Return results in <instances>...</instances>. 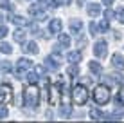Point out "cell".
<instances>
[{"label": "cell", "instance_id": "cell-1", "mask_svg": "<svg viewBox=\"0 0 124 123\" xmlns=\"http://www.w3.org/2000/svg\"><path fill=\"white\" fill-rule=\"evenodd\" d=\"M23 103L29 109H36L40 103V89L36 83H29V87L23 89Z\"/></svg>", "mask_w": 124, "mask_h": 123}, {"label": "cell", "instance_id": "cell-2", "mask_svg": "<svg viewBox=\"0 0 124 123\" xmlns=\"http://www.w3.org/2000/svg\"><path fill=\"white\" fill-rule=\"evenodd\" d=\"M72 101L76 105H79V107L88 101V89L85 83H76L72 87Z\"/></svg>", "mask_w": 124, "mask_h": 123}, {"label": "cell", "instance_id": "cell-3", "mask_svg": "<svg viewBox=\"0 0 124 123\" xmlns=\"http://www.w3.org/2000/svg\"><path fill=\"white\" fill-rule=\"evenodd\" d=\"M110 96H112L110 87L104 85V83H101V85H97L95 89H93L92 98H93V101H95L97 105H106V103L110 101Z\"/></svg>", "mask_w": 124, "mask_h": 123}, {"label": "cell", "instance_id": "cell-4", "mask_svg": "<svg viewBox=\"0 0 124 123\" xmlns=\"http://www.w3.org/2000/svg\"><path fill=\"white\" fill-rule=\"evenodd\" d=\"M32 67V60L29 58H20L16 62V69H15V76L16 78H25L27 76V71Z\"/></svg>", "mask_w": 124, "mask_h": 123}, {"label": "cell", "instance_id": "cell-5", "mask_svg": "<svg viewBox=\"0 0 124 123\" xmlns=\"http://www.w3.org/2000/svg\"><path fill=\"white\" fill-rule=\"evenodd\" d=\"M13 100V85L2 83L0 85V105H6Z\"/></svg>", "mask_w": 124, "mask_h": 123}, {"label": "cell", "instance_id": "cell-6", "mask_svg": "<svg viewBox=\"0 0 124 123\" xmlns=\"http://www.w3.org/2000/svg\"><path fill=\"white\" fill-rule=\"evenodd\" d=\"M45 65L49 67V69H52V71H58L59 67H61V56L58 54V51H56V54H49V56L45 58Z\"/></svg>", "mask_w": 124, "mask_h": 123}, {"label": "cell", "instance_id": "cell-7", "mask_svg": "<svg viewBox=\"0 0 124 123\" xmlns=\"http://www.w3.org/2000/svg\"><path fill=\"white\" fill-rule=\"evenodd\" d=\"M106 53H108V44H106L104 40H99L93 45V54H95L97 58H104Z\"/></svg>", "mask_w": 124, "mask_h": 123}, {"label": "cell", "instance_id": "cell-8", "mask_svg": "<svg viewBox=\"0 0 124 123\" xmlns=\"http://www.w3.org/2000/svg\"><path fill=\"white\" fill-rule=\"evenodd\" d=\"M29 15H31L34 20H45L47 18V15H45V11H43L41 6H31L29 7Z\"/></svg>", "mask_w": 124, "mask_h": 123}, {"label": "cell", "instance_id": "cell-9", "mask_svg": "<svg viewBox=\"0 0 124 123\" xmlns=\"http://www.w3.org/2000/svg\"><path fill=\"white\" fill-rule=\"evenodd\" d=\"M112 67H115L117 71H122L124 69V56L121 53H115L112 56Z\"/></svg>", "mask_w": 124, "mask_h": 123}, {"label": "cell", "instance_id": "cell-10", "mask_svg": "<svg viewBox=\"0 0 124 123\" xmlns=\"http://www.w3.org/2000/svg\"><path fill=\"white\" fill-rule=\"evenodd\" d=\"M61 27H63L61 20L54 18V20H50V24H49V33H52V35H59V33H61Z\"/></svg>", "mask_w": 124, "mask_h": 123}, {"label": "cell", "instance_id": "cell-11", "mask_svg": "<svg viewBox=\"0 0 124 123\" xmlns=\"http://www.w3.org/2000/svg\"><path fill=\"white\" fill-rule=\"evenodd\" d=\"M25 38H27L25 29H16V31H13V40H15L16 44H23Z\"/></svg>", "mask_w": 124, "mask_h": 123}, {"label": "cell", "instance_id": "cell-12", "mask_svg": "<svg viewBox=\"0 0 124 123\" xmlns=\"http://www.w3.org/2000/svg\"><path fill=\"white\" fill-rule=\"evenodd\" d=\"M67 60H68V63H79L83 60V54H81L79 51H70V53L67 54Z\"/></svg>", "mask_w": 124, "mask_h": 123}, {"label": "cell", "instance_id": "cell-13", "mask_svg": "<svg viewBox=\"0 0 124 123\" xmlns=\"http://www.w3.org/2000/svg\"><path fill=\"white\" fill-rule=\"evenodd\" d=\"M68 25H70V33H72V35H78L81 29H83V22H81V20H78V18H72Z\"/></svg>", "mask_w": 124, "mask_h": 123}, {"label": "cell", "instance_id": "cell-14", "mask_svg": "<svg viewBox=\"0 0 124 123\" xmlns=\"http://www.w3.org/2000/svg\"><path fill=\"white\" fill-rule=\"evenodd\" d=\"M101 11H102V9H101L99 4H88V6H86V13H88L90 16H93V18H95V16H99Z\"/></svg>", "mask_w": 124, "mask_h": 123}, {"label": "cell", "instance_id": "cell-15", "mask_svg": "<svg viewBox=\"0 0 124 123\" xmlns=\"http://www.w3.org/2000/svg\"><path fill=\"white\" fill-rule=\"evenodd\" d=\"M23 51H25V53H29V54H38V53H40V49H38V44H36L34 40L27 42V44L23 45Z\"/></svg>", "mask_w": 124, "mask_h": 123}, {"label": "cell", "instance_id": "cell-16", "mask_svg": "<svg viewBox=\"0 0 124 123\" xmlns=\"http://www.w3.org/2000/svg\"><path fill=\"white\" fill-rule=\"evenodd\" d=\"M9 20H11L13 24L20 25V27H22V25H25V24H27V20H25L23 16H20V15H15V13H11V15H9Z\"/></svg>", "mask_w": 124, "mask_h": 123}, {"label": "cell", "instance_id": "cell-17", "mask_svg": "<svg viewBox=\"0 0 124 123\" xmlns=\"http://www.w3.org/2000/svg\"><path fill=\"white\" fill-rule=\"evenodd\" d=\"M58 42H59V47H70V36H68V35H63V33H59Z\"/></svg>", "mask_w": 124, "mask_h": 123}, {"label": "cell", "instance_id": "cell-18", "mask_svg": "<svg viewBox=\"0 0 124 123\" xmlns=\"http://www.w3.org/2000/svg\"><path fill=\"white\" fill-rule=\"evenodd\" d=\"M70 114H72V107L68 103H63L61 107H59V116L61 118H68Z\"/></svg>", "mask_w": 124, "mask_h": 123}, {"label": "cell", "instance_id": "cell-19", "mask_svg": "<svg viewBox=\"0 0 124 123\" xmlns=\"http://www.w3.org/2000/svg\"><path fill=\"white\" fill-rule=\"evenodd\" d=\"M67 74L70 76V78H76V76H79V67H78V63H70V67L67 69Z\"/></svg>", "mask_w": 124, "mask_h": 123}, {"label": "cell", "instance_id": "cell-20", "mask_svg": "<svg viewBox=\"0 0 124 123\" xmlns=\"http://www.w3.org/2000/svg\"><path fill=\"white\" fill-rule=\"evenodd\" d=\"M88 67H90V71H92L93 74H101V71H102V69H101V63L95 62V60H92L90 63H88Z\"/></svg>", "mask_w": 124, "mask_h": 123}, {"label": "cell", "instance_id": "cell-21", "mask_svg": "<svg viewBox=\"0 0 124 123\" xmlns=\"http://www.w3.org/2000/svg\"><path fill=\"white\" fill-rule=\"evenodd\" d=\"M0 53H4V54L13 53V45L7 44V42H0Z\"/></svg>", "mask_w": 124, "mask_h": 123}, {"label": "cell", "instance_id": "cell-22", "mask_svg": "<svg viewBox=\"0 0 124 123\" xmlns=\"http://www.w3.org/2000/svg\"><path fill=\"white\" fill-rule=\"evenodd\" d=\"M97 29H99V33H108V31H110L108 20H102V22H99V24H97Z\"/></svg>", "mask_w": 124, "mask_h": 123}, {"label": "cell", "instance_id": "cell-23", "mask_svg": "<svg viewBox=\"0 0 124 123\" xmlns=\"http://www.w3.org/2000/svg\"><path fill=\"white\" fill-rule=\"evenodd\" d=\"M90 116H92V120H102V118H104V114H102V111H99V109H92V111H90Z\"/></svg>", "mask_w": 124, "mask_h": 123}, {"label": "cell", "instance_id": "cell-24", "mask_svg": "<svg viewBox=\"0 0 124 123\" xmlns=\"http://www.w3.org/2000/svg\"><path fill=\"white\" fill-rule=\"evenodd\" d=\"M38 73H27V76H25V80H27V83H38Z\"/></svg>", "mask_w": 124, "mask_h": 123}, {"label": "cell", "instance_id": "cell-25", "mask_svg": "<svg viewBox=\"0 0 124 123\" xmlns=\"http://www.w3.org/2000/svg\"><path fill=\"white\" fill-rule=\"evenodd\" d=\"M70 4H72V0H52V2H50V6L59 7V6H70Z\"/></svg>", "mask_w": 124, "mask_h": 123}, {"label": "cell", "instance_id": "cell-26", "mask_svg": "<svg viewBox=\"0 0 124 123\" xmlns=\"http://www.w3.org/2000/svg\"><path fill=\"white\" fill-rule=\"evenodd\" d=\"M115 18L119 20V24H124V7H117V13H115Z\"/></svg>", "mask_w": 124, "mask_h": 123}, {"label": "cell", "instance_id": "cell-27", "mask_svg": "<svg viewBox=\"0 0 124 123\" xmlns=\"http://www.w3.org/2000/svg\"><path fill=\"white\" fill-rule=\"evenodd\" d=\"M11 67H13L11 62H0V71H2V73H9Z\"/></svg>", "mask_w": 124, "mask_h": 123}, {"label": "cell", "instance_id": "cell-28", "mask_svg": "<svg viewBox=\"0 0 124 123\" xmlns=\"http://www.w3.org/2000/svg\"><path fill=\"white\" fill-rule=\"evenodd\" d=\"M88 27H90V35L95 36L97 31H99V29H97V22H90V24H88Z\"/></svg>", "mask_w": 124, "mask_h": 123}, {"label": "cell", "instance_id": "cell-29", "mask_svg": "<svg viewBox=\"0 0 124 123\" xmlns=\"http://www.w3.org/2000/svg\"><path fill=\"white\" fill-rule=\"evenodd\" d=\"M117 101L124 105V85L121 87V91H119V94H117Z\"/></svg>", "mask_w": 124, "mask_h": 123}, {"label": "cell", "instance_id": "cell-30", "mask_svg": "<svg viewBox=\"0 0 124 123\" xmlns=\"http://www.w3.org/2000/svg\"><path fill=\"white\" fill-rule=\"evenodd\" d=\"M7 33H9V29H7L6 25H0V38H6Z\"/></svg>", "mask_w": 124, "mask_h": 123}, {"label": "cell", "instance_id": "cell-31", "mask_svg": "<svg viewBox=\"0 0 124 123\" xmlns=\"http://www.w3.org/2000/svg\"><path fill=\"white\" fill-rule=\"evenodd\" d=\"M9 116V111H7L6 107H0V120H4V118Z\"/></svg>", "mask_w": 124, "mask_h": 123}, {"label": "cell", "instance_id": "cell-32", "mask_svg": "<svg viewBox=\"0 0 124 123\" xmlns=\"http://www.w3.org/2000/svg\"><path fill=\"white\" fill-rule=\"evenodd\" d=\"M113 16H115V13H113V11H110V9H106V11H104V18H106V20H112Z\"/></svg>", "mask_w": 124, "mask_h": 123}, {"label": "cell", "instance_id": "cell-33", "mask_svg": "<svg viewBox=\"0 0 124 123\" xmlns=\"http://www.w3.org/2000/svg\"><path fill=\"white\" fill-rule=\"evenodd\" d=\"M2 7L4 9H13V4L7 2V0H2Z\"/></svg>", "mask_w": 124, "mask_h": 123}, {"label": "cell", "instance_id": "cell-34", "mask_svg": "<svg viewBox=\"0 0 124 123\" xmlns=\"http://www.w3.org/2000/svg\"><path fill=\"white\" fill-rule=\"evenodd\" d=\"M36 73H38V74H45V67L38 65V67H36Z\"/></svg>", "mask_w": 124, "mask_h": 123}, {"label": "cell", "instance_id": "cell-35", "mask_svg": "<svg viewBox=\"0 0 124 123\" xmlns=\"http://www.w3.org/2000/svg\"><path fill=\"white\" fill-rule=\"evenodd\" d=\"M102 4L104 6H113V0H102Z\"/></svg>", "mask_w": 124, "mask_h": 123}, {"label": "cell", "instance_id": "cell-36", "mask_svg": "<svg viewBox=\"0 0 124 123\" xmlns=\"http://www.w3.org/2000/svg\"><path fill=\"white\" fill-rule=\"evenodd\" d=\"M52 0H40V4H50Z\"/></svg>", "mask_w": 124, "mask_h": 123}, {"label": "cell", "instance_id": "cell-37", "mask_svg": "<svg viewBox=\"0 0 124 123\" xmlns=\"http://www.w3.org/2000/svg\"><path fill=\"white\" fill-rule=\"evenodd\" d=\"M4 22V15H0V24H2Z\"/></svg>", "mask_w": 124, "mask_h": 123}]
</instances>
